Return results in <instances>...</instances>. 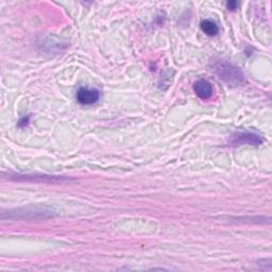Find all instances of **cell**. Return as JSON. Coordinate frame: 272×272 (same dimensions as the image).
I'll list each match as a JSON object with an SVG mask.
<instances>
[{"label": "cell", "mask_w": 272, "mask_h": 272, "mask_svg": "<svg viewBox=\"0 0 272 272\" xmlns=\"http://www.w3.org/2000/svg\"><path fill=\"white\" fill-rule=\"evenodd\" d=\"M194 92L195 94L199 97L202 100H206V99H209L213 96V85L211 82H208L207 80L200 79L194 83Z\"/></svg>", "instance_id": "4"}, {"label": "cell", "mask_w": 272, "mask_h": 272, "mask_svg": "<svg viewBox=\"0 0 272 272\" xmlns=\"http://www.w3.org/2000/svg\"><path fill=\"white\" fill-rule=\"evenodd\" d=\"M214 69L218 77L229 85L236 86L244 81V76L240 68L226 60H218L214 65Z\"/></svg>", "instance_id": "1"}, {"label": "cell", "mask_w": 272, "mask_h": 272, "mask_svg": "<svg viewBox=\"0 0 272 272\" xmlns=\"http://www.w3.org/2000/svg\"><path fill=\"white\" fill-rule=\"evenodd\" d=\"M29 118H30V116H27V117L21 118V119L19 120V122H18V126H19L20 128H26V127L28 126V123H29Z\"/></svg>", "instance_id": "7"}, {"label": "cell", "mask_w": 272, "mask_h": 272, "mask_svg": "<svg viewBox=\"0 0 272 272\" xmlns=\"http://www.w3.org/2000/svg\"><path fill=\"white\" fill-rule=\"evenodd\" d=\"M229 144L233 147L242 145L259 146L263 144V139L258 134L252 132H237L230 136Z\"/></svg>", "instance_id": "2"}, {"label": "cell", "mask_w": 272, "mask_h": 272, "mask_svg": "<svg viewBox=\"0 0 272 272\" xmlns=\"http://www.w3.org/2000/svg\"><path fill=\"white\" fill-rule=\"evenodd\" d=\"M200 27H201V30L208 36H215L219 32V28L216 24V22H214L211 19L202 20L200 23Z\"/></svg>", "instance_id": "5"}, {"label": "cell", "mask_w": 272, "mask_h": 272, "mask_svg": "<svg viewBox=\"0 0 272 272\" xmlns=\"http://www.w3.org/2000/svg\"><path fill=\"white\" fill-rule=\"evenodd\" d=\"M76 98L77 101L82 105H92L99 100L100 93L96 89L80 88L76 94Z\"/></svg>", "instance_id": "3"}, {"label": "cell", "mask_w": 272, "mask_h": 272, "mask_svg": "<svg viewBox=\"0 0 272 272\" xmlns=\"http://www.w3.org/2000/svg\"><path fill=\"white\" fill-rule=\"evenodd\" d=\"M226 7L229 11H235L238 7V3L237 2H228Z\"/></svg>", "instance_id": "6"}]
</instances>
